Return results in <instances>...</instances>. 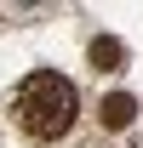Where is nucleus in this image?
I'll use <instances>...</instances> for the list:
<instances>
[{
	"label": "nucleus",
	"mask_w": 143,
	"mask_h": 148,
	"mask_svg": "<svg viewBox=\"0 0 143 148\" xmlns=\"http://www.w3.org/2000/svg\"><path fill=\"white\" fill-rule=\"evenodd\" d=\"M92 63H97V69H120V63H126V46H120V40H92Z\"/></svg>",
	"instance_id": "7ed1b4c3"
},
{
	"label": "nucleus",
	"mask_w": 143,
	"mask_h": 148,
	"mask_svg": "<svg viewBox=\"0 0 143 148\" xmlns=\"http://www.w3.org/2000/svg\"><path fill=\"white\" fill-rule=\"evenodd\" d=\"M132 114H137V103L126 91H115V97H103V108H97V120H103L109 131H120V125H132Z\"/></svg>",
	"instance_id": "f03ea898"
},
{
	"label": "nucleus",
	"mask_w": 143,
	"mask_h": 148,
	"mask_svg": "<svg viewBox=\"0 0 143 148\" xmlns=\"http://www.w3.org/2000/svg\"><path fill=\"white\" fill-rule=\"evenodd\" d=\"M12 114H17V125L35 137V143H63L74 131V114H80V97H74V86L63 80V74L40 69L29 74L17 86V97H12Z\"/></svg>",
	"instance_id": "f257e3e1"
}]
</instances>
